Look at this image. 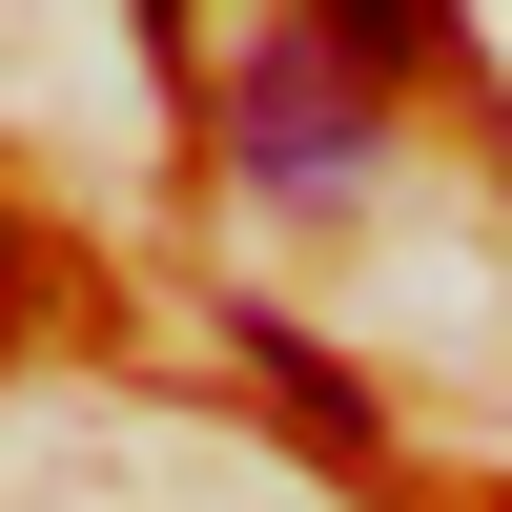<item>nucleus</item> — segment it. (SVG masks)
<instances>
[{
    "instance_id": "obj_1",
    "label": "nucleus",
    "mask_w": 512,
    "mask_h": 512,
    "mask_svg": "<svg viewBox=\"0 0 512 512\" xmlns=\"http://www.w3.org/2000/svg\"><path fill=\"white\" fill-rule=\"evenodd\" d=\"M226 164L246 185H349L369 164V82L328 62V41H267V62L226 82Z\"/></svg>"
},
{
    "instance_id": "obj_2",
    "label": "nucleus",
    "mask_w": 512,
    "mask_h": 512,
    "mask_svg": "<svg viewBox=\"0 0 512 512\" xmlns=\"http://www.w3.org/2000/svg\"><path fill=\"white\" fill-rule=\"evenodd\" d=\"M246 369H267V410H287V431L328 451V472H390V431H369V390H349V369L308 349V328H246Z\"/></svg>"
},
{
    "instance_id": "obj_3",
    "label": "nucleus",
    "mask_w": 512,
    "mask_h": 512,
    "mask_svg": "<svg viewBox=\"0 0 512 512\" xmlns=\"http://www.w3.org/2000/svg\"><path fill=\"white\" fill-rule=\"evenodd\" d=\"M308 41H328L349 82H410V62L451 41V0H308Z\"/></svg>"
},
{
    "instance_id": "obj_4",
    "label": "nucleus",
    "mask_w": 512,
    "mask_h": 512,
    "mask_svg": "<svg viewBox=\"0 0 512 512\" xmlns=\"http://www.w3.org/2000/svg\"><path fill=\"white\" fill-rule=\"evenodd\" d=\"M144 21H185V0H144Z\"/></svg>"
},
{
    "instance_id": "obj_5",
    "label": "nucleus",
    "mask_w": 512,
    "mask_h": 512,
    "mask_svg": "<svg viewBox=\"0 0 512 512\" xmlns=\"http://www.w3.org/2000/svg\"><path fill=\"white\" fill-rule=\"evenodd\" d=\"M492 512H512V492H492Z\"/></svg>"
}]
</instances>
